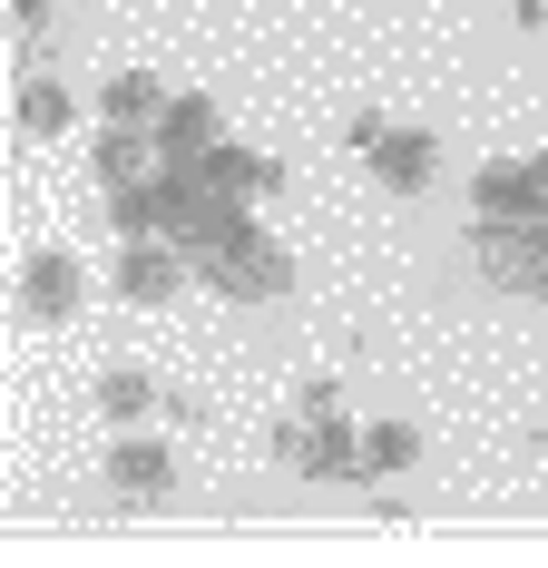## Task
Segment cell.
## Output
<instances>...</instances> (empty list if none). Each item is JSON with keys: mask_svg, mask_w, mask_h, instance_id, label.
<instances>
[{"mask_svg": "<svg viewBox=\"0 0 548 568\" xmlns=\"http://www.w3.org/2000/svg\"><path fill=\"white\" fill-rule=\"evenodd\" d=\"M196 275L225 284V294H284V255H274L265 235L235 216V226H216L206 245H196Z\"/></svg>", "mask_w": 548, "mask_h": 568, "instance_id": "obj_1", "label": "cell"}, {"mask_svg": "<svg viewBox=\"0 0 548 568\" xmlns=\"http://www.w3.org/2000/svg\"><path fill=\"white\" fill-rule=\"evenodd\" d=\"M186 275H196V255L176 235H128V255H118V294L128 304H166Z\"/></svg>", "mask_w": 548, "mask_h": 568, "instance_id": "obj_2", "label": "cell"}, {"mask_svg": "<svg viewBox=\"0 0 548 568\" xmlns=\"http://www.w3.org/2000/svg\"><path fill=\"white\" fill-rule=\"evenodd\" d=\"M216 148H225V128H216V99L176 89V99H166V118H158V158H166V168H206Z\"/></svg>", "mask_w": 548, "mask_h": 568, "instance_id": "obj_3", "label": "cell"}, {"mask_svg": "<svg viewBox=\"0 0 548 568\" xmlns=\"http://www.w3.org/2000/svg\"><path fill=\"white\" fill-rule=\"evenodd\" d=\"M79 294H89V265H79V255H30V265H20V304H30V324H69V314H79Z\"/></svg>", "mask_w": 548, "mask_h": 568, "instance_id": "obj_4", "label": "cell"}, {"mask_svg": "<svg viewBox=\"0 0 548 568\" xmlns=\"http://www.w3.org/2000/svg\"><path fill=\"white\" fill-rule=\"evenodd\" d=\"M109 480H118V500H166V490H176V452L148 442V432H128L109 452Z\"/></svg>", "mask_w": 548, "mask_h": 568, "instance_id": "obj_5", "label": "cell"}, {"mask_svg": "<svg viewBox=\"0 0 548 568\" xmlns=\"http://www.w3.org/2000/svg\"><path fill=\"white\" fill-rule=\"evenodd\" d=\"M363 158H373V176H383L392 196H422V186H432V138H422V128H383V138H373V148H363Z\"/></svg>", "mask_w": 548, "mask_h": 568, "instance_id": "obj_6", "label": "cell"}, {"mask_svg": "<svg viewBox=\"0 0 548 568\" xmlns=\"http://www.w3.org/2000/svg\"><path fill=\"white\" fill-rule=\"evenodd\" d=\"M109 128H138V118H166V69H118L109 99H99Z\"/></svg>", "mask_w": 548, "mask_h": 568, "instance_id": "obj_7", "label": "cell"}, {"mask_svg": "<svg viewBox=\"0 0 548 568\" xmlns=\"http://www.w3.org/2000/svg\"><path fill=\"white\" fill-rule=\"evenodd\" d=\"M206 176H216L225 196H265V186H274V158H255V148H235V138H225L216 158H206Z\"/></svg>", "mask_w": 548, "mask_h": 568, "instance_id": "obj_8", "label": "cell"}, {"mask_svg": "<svg viewBox=\"0 0 548 568\" xmlns=\"http://www.w3.org/2000/svg\"><path fill=\"white\" fill-rule=\"evenodd\" d=\"M99 412H109L118 432H138V422L158 412V383H148V373H109V383H99Z\"/></svg>", "mask_w": 548, "mask_h": 568, "instance_id": "obj_9", "label": "cell"}, {"mask_svg": "<svg viewBox=\"0 0 548 568\" xmlns=\"http://www.w3.org/2000/svg\"><path fill=\"white\" fill-rule=\"evenodd\" d=\"M69 118H79V99H69L59 79H30V89H20V128H30V138H59Z\"/></svg>", "mask_w": 548, "mask_h": 568, "instance_id": "obj_10", "label": "cell"}, {"mask_svg": "<svg viewBox=\"0 0 548 568\" xmlns=\"http://www.w3.org/2000/svg\"><path fill=\"white\" fill-rule=\"evenodd\" d=\"M412 460H422V432L412 422H373L363 432V470H412Z\"/></svg>", "mask_w": 548, "mask_h": 568, "instance_id": "obj_11", "label": "cell"}]
</instances>
